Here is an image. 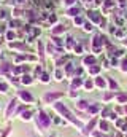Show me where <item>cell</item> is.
Wrapping results in <instances>:
<instances>
[{
  "label": "cell",
  "instance_id": "cell-1",
  "mask_svg": "<svg viewBox=\"0 0 127 137\" xmlns=\"http://www.w3.org/2000/svg\"><path fill=\"white\" fill-rule=\"evenodd\" d=\"M54 107H56V110H57V112H61L64 116H67V118H68L70 121H73V123H75V124H78V121H76V120L73 118V116H72V113H70L68 110H67L65 107L62 105V104H54Z\"/></svg>",
  "mask_w": 127,
  "mask_h": 137
},
{
  "label": "cell",
  "instance_id": "cell-2",
  "mask_svg": "<svg viewBox=\"0 0 127 137\" xmlns=\"http://www.w3.org/2000/svg\"><path fill=\"white\" fill-rule=\"evenodd\" d=\"M37 124H40V128H48L49 126V118L46 113L40 112L38 116H37Z\"/></svg>",
  "mask_w": 127,
  "mask_h": 137
},
{
  "label": "cell",
  "instance_id": "cell-3",
  "mask_svg": "<svg viewBox=\"0 0 127 137\" xmlns=\"http://www.w3.org/2000/svg\"><path fill=\"white\" fill-rule=\"evenodd\" d=\"M59 97H62V92H48V94L45 96V101L46 102H52V101H56V99H59Z\"/></svg>",
  "mask_w": 127,
  "mask_h": 137
},
{
  "label": "cell",
  "instance_id": "cell-4",
  "mask_svg": "<svg viewBox=\"0 0 127 137\" xmlns=\"http://www.w3.org/2000/svg\"><path fill=\"white\" fill-rule=\"evenodd\" d=\"M19 97H21L22 101H25V102H32V101H33L32 94H30L29 91H21V92H19Z\"/></svg>",
  "mask_w": 127,
  "mask_h": 137
},
{
  "label": "cell",
  "instance_id": "cell-5",
  "mask_svg": "<svg viewBox=\"0 0 127 137\" xmlns=\"http://www.w3.org/2000/svg\"><path fill=\"white\" fill-rule=\"evenodd\" d=\"M14 107H16V99H13V101L10 102L8 108H6V116H10V115H11V112L14 110Z\"/></svg>",
  "mask_w": 127,
  "mask_h": 137
},
{
  "label": "cell",
  "instance_id": "cell-6",
  "mask_svg": "<svg viewBox=\"0 0 127 137\" xmlns=\"http://www.w3.org/2000/svg\"><path fill=\"white\" fill-rule=\"evenodd\" d=\"M88 15H89V18H91V19H92V21H94V22H102V19L99 18V15H97L95 11H89Z\"/></svg>",
  "mask_w": 127,
  "mask_h": 137
},
{
  "label": "cell",
  "instance_id": "cell-7",
  "mask_svg": "<svg viewBox=\"0 0 127 137\" xmlns=\"http://www.w3.org/2000/svg\"><path fill=\"white\" fill-rule=\"evenodd\" d=\"M10 48H14V49H21V51H24L25 49V46L24 45H21V43H10Z\"/></svg>",
  "mask_w": 127,
  "mask_h": 137
},
{
  "label": "cell",
  "instance_id": "cell-8",
  "mask_svg": "<svg viewBox=\"0 0 127 137\" xmlns=\"http://www.w3.org/2000/svg\"><path fill=\"white\" fill-rule=\"evenodd\" d=\"M64 30H65V27H64V26H56V27L52 29V34H54V35H59V34H62Z\"/></svg>",
  "mask_w": 127,
  "mask_h": 137
},
{
  "label": "cell",
  "instance_id": "cell-9",
  "mask_svg": "<svg viewBox=\"0 0 127 137\" xmlns=\"http://www.w3.org/2000/svg\"><path fill=\"white\" fill-rule=\"evenodd\" d=\"M94 62H95V59L92 58V56H88V58L84 59V64H88V65H94Z\"/></svg>",
  "mask_w": 127,
  "mask_h": 137
},
{
  "label": "cell",
  "instance_id": "cell-10",
  "mask_svg": "<svg viewBox=\"0 0 127 137\" xmlns=\"http://www.w3.org/2000/svg\"><path fill=\"white\" fill-rule=\"evenodd\" d=\"M76 107H78V108H89V107H88V102H86V101H79L78 104H76Z\"/></svg>",
  "mask_w": 127,
  "mask_h": 137
},
{
  "label": "cell",
  "instance_id": "cell-11",
  "mask_svg": "<svg viewBox=\"0 0 127 137\" xmlns=\"http://www.w3.org/2000/svg\"><path fill=\"white\" fill-rule=\"evenodd\" d=\"M78 13H79L78 8H72V10H68V11H67V15H68V16H76Z\"/></svg>",
  "mask_w": 127,
  "mask_h": 137
},
{
  "label": "cell",
  "instance_id": "cell-12",
  "mask_svg": "<svg viewBox=\"0 0 127 137\" xmlns=\"http://www.w3.org/2000/svg\"><path fill=\"white\" fill-rule=\"evenodd\" d=\"M10 69H11V65H10V64H2V67H0V72L6 73V72H8Z\"/></svg>",
  "mask_w": 127,
  "mask_h": 137
},
{
  "label": "cell",
  "instance_id": "cell-13",
  "mask_svg": "<svg viewBox=\"0 0 127 137\" xmlns=\"http://www.w3.org/2000/svg\"><path fill=\"white\" fill-rule=\"evenodd\" d=\"M21 81L24 83V85H30V83H32V78H30L29 75H27V76L24 75V76H22V80H21Z\"/></svg>",
  "mask_w": 127,
  "mask_h": 137
},
{
  "label": "cell",
  "instance_id": "cell-14",
  "mask_svg": "<svg viewBox=\"0 0 127 137\" xmlns=\"http://www.w3.org/2000/svg\"><path fill=\"white\" fill-rule=\"evenodd\" d=\"M95 85L99 86V88H103V86H105V80H103V78H97L95 80Z\"/></svg>",
  "mask_w": 127,
  "mask_h": 137
},
{
  "label": "cell",
  "instance_id": "cell-15",
  "mask_svg": "<svg viewBox=\"0 0 127 137\" xmlns=\"http://www.w3.org/2000/svg\"><path fill=\"white\" fill-rule=\"evenodd\" d=\"M30 116H32L30 112H24V113H22V120H24V121H29V120H30Z\"/></svg>",
  "mask_w": 127,
  "mask_h": 137
},
{
  "label": "cell",
  "instance_id": "cell-16",
  "mask_svg": "<svg viewBox=\"0 0 127 137\" xmlns=\"http://www.w3.org/2000/svg\"><path fill=\"white\" fill-rule=\"evenodd\" d=\"M8 91V85L6 83H0V92H6Z\"/></svg>",
  "mask_w": 127,
  "mask_h": 137
},
{
  "label": "cell",
  "instance_id": "cell-17",
  "mask_svg": "<svg viewBox=\"0 0 127 137\" xmlns=\"http://www.w3.org/2000/svg\"><path fill=\"white\" fill-rule=\"evenodd\" d=\"M99 67H97V65H92V67H89V73H94V75H95V73H99Z\"/></svg>",
  "mask_w": 127,
  "mask_h": 137
},
{
  "label": "cell",
  "instance_id": "cell-18",
  "mask_svg": "<svg viewBox=\"0 0 127 137\" xmlns=\"http://www.w3.org/2000/svg\"><path fill=\"white\" fill-rule=\"evenodd\" d=\"M118 102H127V94H119L118 96Z\"/></svg>",
  "mask_w": 127,
  "mask_h": 137
},
{
  "label": "cell",
  "instance_id": "cell-19",
  "mask_svg": "<svg viewBox=\"0 0 127 137\" xmlns=\"http://www.w3.org/2000/svg\"><path fill=\"white\" fill-rule=\"evenodd\" d=\"M6 38H8V40H14V38H16V34H14L13 30H10L8 34H6Z\"/></svg>",
  "mask_w": 127,
  "mask_h": 137
},
{
  "label": "cell",
  "instance_id": "cell-20",
  "mask_svg": "<svg viewBox=\"0 0 127 137\" xmlns=\"http://www.w3.org/2000/svg\"><path fill=\"white\" fill-rule=\"evenodd\" d=\"M73 88H78V86H81V80H79V78H76V80H73Z\"/></svg>",
  "mask_w": 127,
  "mask_h": 137
},
{
  "label": "cell",
  "instance_id": "cell-21",
  "mask_svg": "<svg viewBox=\"0 0 127 137\" xmlns=\"http://www.w3.org/2000/svg\"><path fill=\"white\" fill-rule=\"evenodd\" d=\"M100 128H102V131H108V123L102 121V123H100Z\"/></svg>",
  "mask_w": 127,
  "mask_h": 137
},
{
  "label": "cell",
  "instance_id": "cell-22",
  "mask_svg": "<svg viewBox=\"0 0 127 137\" xmlns=\"http://www.w3.org/2000/svg\"><path fill=\"white\" fill-rule=\"evenodd\" d=\"M41 81L43 83H48L49 81V75H48V73H43V75H41Z\"/></svg>",
  "mask_w": 127,
  "mask_h": 137
},
{
  "label": "cell",
  "instance_id": "cell-23",
  "mask_svg": "<svg viewBox=\"0 0 127 137\" xmlns=\"http://www.w3.org/2000/svg\"><path fill=\"white\" fill-rule=\"evenodd\" d=\"M89 112H91V113H95L97 112V110H99V105H91V107H89Z\"/></svg>",
  "mask_w": 127,
  "mask_h": 137
},
{
  "label": "cell",
  "instance_id": "cell-24",
  "mask_svg": "<svg viewBox=\"0 0 127 137\" xmlns=\"http://www.w3.org/2000/svg\"><path fill=\"white\" fill-rule=\"evenodd\" d=\"M48 21H49V22H56V21H57V16H56V15H49Z\"/></svg>",
  "mask_w": 127,
  "mask_h": 137
},
{
  "label": "cell",
  "instance_id": "cell-25",
  "mask_svg": "<svg viewBox=\"0 0 127 137\" xmlns=\"http://www.w3.org/2000/svg\"><path fill=\"white\" fill-rule=\"evenodd\" d=\"M21 15H22V10H19V8H16L13 11V16H21Z\"/></svg>",
  "mask_w": 127,
  "mask_h": 137
},
{
  "label": "cell",
  "instance_id": "cell-26",
  "mask_svg": "<svg viewBox=\"0 0 127 137\" xmlns=\"http://www.w3.org/2000/svg\"><path fill=\"white\" fill-rule=\"evenodd\" d=\"M18 26H19V22H18V21H11V22H10V27H11V29L18 27Z\"/></svg>",
  "mask_w": 127,
  "mask_h": 137
},
{
  "label": "cell",
  "instance_id": "cell-27",
  "mask_svg": "<svg viewBox=\"0 0 127 137\" xmlns=\"http://www.w3.org/2000/svg\"><path fill=\"white\" fill-rule=\"evenodd\" d=\"M113 6V0H106L105 2V8H111Z\"/></svg>",
  "mask_w": 127,
  "mask_h": 137
},
{
  "label": "cell",
  "instance_id": "cell-28",
  "mask_svg": "<svg viewBox=\"0 0 127 137\" xmlns=\"http://www.w3.org/2000/svg\"><path fill=\"white\" fill-rule=\"evenodd\" d=\"M52 40H54V43H56V45H59V46L62 45V40L59 38V37H54V38H52Z\"/></svg>",
  "mask_w": 127,
  "mask_h": 137
},
{
  "label": "cell",
  "instance_id": "cell-29",
  "mask_svg": "<svg viewBox=\"0 0 127 137\" xmlns=\"http://www.w3.org/2000/svg\"><path fill=\"white\" fill-rule=\"evenodd\" d=\"M122 70H124V72H127V58L122 61Z\"/></svg>",
  "mask_w": 127,
  "mask_h": 137
},
{
  "label": "cell",
  "instance_id": "cell-30",
  "mask_svg": "<svg viewBox=\"0 0 127 137\" xmlns=\"http://www.w3.org/2000/svg\"><path fill=\"white\" fill-rule=\"evenodd\" d=\"M45 6H46V8L49 10V8H52V3L49 2V0H45Z\"/></svg>",
  "mask_w": 127,
  "mask_h": 137
},
{
  "label": "cell",
  "instance_id": "cell-31",
  "mask_svg": "<svg viewBox=\"0 0 127 137\" xmlns=\"http://www.w3.org/2000/svg\"><path fill=\"white\" fill-rule=\"evenodd\" d=\"M116 2H118V5H119V6H126L127 0H116Z\"/></svg>",
  "mask_w": 127,
  "mask_h": 137
},
{
  "label": "cell",
  "instance_id": "cell-32",
  "mask_svg": "<svg viewBox=\"0 0 127 137\" xmlns=\"http://www.w3.org/2000/svg\"><path fill=\"white\" fill-rule=\"evenodd\" d=\"M94 124H95V120H92V121H91V123H89V124H88V129H89V131H91V129L94 128Z\"/></svg>",
  "mask_w": 127,
  "mask_h": 137
},
{
  "label": "cell",
  "instance_id": "cell-33",
  "mask_svg": "<svg viewBox=\"0 0 127 137\" xmlns=\"http://www.w3.org/2000/svg\"><path fill=\"white\" fill-rule=\"evenodd\" d=\"M118 126H119V128H122V129H124V128H126V123L122 121V120H119V121H118Z\"/></svg>",
  "mask_w": 127,
  "mask_h": 137
},
{
  "label": "cell",
  "instance_id": "cell-34",
  "mask_svg": "<svg viewBox=\"0 0 127 137\" xmlns=\"http://www.w3.org/2000/svg\"><path fill=\"white\" fill-rule=\"evenodd\" d=\"M56 78H57V80H62V72H61V70H57V72H56Z\"/></svg>",
  "mask_w": 127,
  "mask_h": 137
},
{
  "label": "cell",
  "instance_id": "cell-35",
  "mask_svg": "<svg viewBox=\"0 0 127 137\" xmlns=\"http://www.w3.org/2000/svg\"><path fill=\"white\" fill-rule=\"evenodd\" d=\"M110 86H111V89H114V88H116V86H118V85H116V83L113 81V80H110Z\"/></svg>",
  "mask_w": 127,
  "mask_h": 137
},
{
  "label": "cell",
  "instance_id": "cell-36",
  "mask_svg": "<svg viewBox=\"0 0 127 137\" xmlns=\"http://www.w3.org/2000/svg\"><path fill=\"white\" fill-rule=\"evenodd\" d=\"M84 30H92V26L91 24H84Z\"/></svg>",
  "mask_w": 127,
  "mask_h": 137
},
{
  "label": "cell",
  "instance_id": "cell-37",
  "mask_svg": "<svg viewBox=\"0 0 127 137\" xmlns=\"http://www.w3.org/2000/svg\"><path fill=\"white\" fill-rule=\"evenodd\" d=\"M73 3H75V0H67L65 5H67V6H70V5H73Z\"/></svg>",
  "mask_w": 127,
  "mask_h": 137
},
{
  "label": "cell",
  "instance_id": "cell-38",
  "mask_svg": "<svg viewBox=\"0 0 127 137\" xmlns=\"http://www.w3.org/2000/svg\"><path fill=\"white\" fill-rule=\"evenodd\" d=\"M75 51H76V53H78V54H79V53L83 51V48H81V46H75Z\"/></svg>",
  "mask_w": 127,
  "mask_h": 137
},
{
  "label": "cell",
  "instance_id": "cell-39",
  "mask_svg": "<svg viewBox=\"0 0 127 137\" xmlns=\"http://www.w3.org/2000/svg\"><path fill=\"white\" fill-rule=\"evenodd\" d=\"M81 22H83L81 18H75V24H81Z\"/></svg>",
  "mask_w": 127,
  "mask_h": 137
},
{
  "label": "cell",
  "instance_id": "cell-40",
  "mask_svg": "<svg viewBox=\"0 0 127 137\" xmlns=\"http://www.w3.org/2000/svg\"><path fill=\"white\" fill-rule=\"evenodd\" d=\"M86 88L91 89V88H92V81H86Z\"/></svg>",
  "mask_w": 127,
  "mask_h": 137
},
{
  "label": "cell",
  "instance_id": "cell-41",
  "mask_svg": "<svg viewBox=\"0 0 127 137\" xmlns=\"http://www.w3.org/2000/svg\"><path fill=\"white\" fill-rule=\"evenodd\" d=\"M5 16H6V13H5V11H3V10H2V11H0V18H5Z\"/></svg>",
  "mask_w": 127,
  "mask_h": 137
},
{
  "label": "cell",
  "instance_id": "cell-42",
  "mask_svg": "<svg viewBox=\"0 0 127 137\" xmlns=\"http://www.w3.org/2000/svg\"><path fill=\"white\" fill-rule=\"evenodd\" d=\"M122 53H124V51H122V49H119V51H116V56H122Z\"/></svg>",
  "mask_w": 127,
  "mask_h": 137
},
{
  "label": "cell",
  "instance_id": "cell-43",
  "mask_svg": "<svg viewBox=\"0 0 127 137\" xmlns=\"http://www.w3.org/2000/svg\"><path fill=\"white\" fill-rule=\"evenodd\" d=\"M40 72H41V67H37V69H35V73H37V75H38Z\"/></svg>",
  "mask_w": 127,
  "mask_h": 137
},
{
  "label": "cell",
  "instance_id": "cell-44",
  "mask_svg": "<svg viewBox=\"0 0 127 137\" xmlns=\"http://www.w3.org/2000/svg\"><path fill=\"white\" fill-rule=\"evenodd\" d=\"M95 3H97V5H100V3H102V0H95Z\"/></svg>",
  "mask_w": 127,
  "mask_h": 137
},
{
  "label": "cell",
  "instance_id": "cell-45",
  "mask_svg": "<svg viewBox=\"0 0 127 137\" xmlns=\"http://www.w3.org/2000/svg\"><path fill=\"white\" fill-rule=\"evenodd\" d=\"M18 2H19V3H24V2H27V0H18Z\"/></svg>",
  "mask_w": 127,
  "mask_h": 137
},
{
  "label": "cell",
  "instance_id": "cell-46",
  "mask_svg": "<svg viewBox=\"0 0 127 137\" xmlns=\"http://www.w3.org/2000/svg\"><path fill=\"white\" fill-rule=\"evenodd\" d=\"M84 2H91V0H84Z\"/></svg>",
  "mask_w": 127,
  "mask_h": 137
},
{
  "label": "cell",
  "instance_id": "cell-47",
  "mask_svg": "<svg viewBox=\"0 0 127 137\" xmlns=\"http://www.w3.org/2000/svg\"><path fill=\"white\" fill-rule=\"evenodd\" d=\"M126 45H127V42H126Z\"/></svg>",
  "mask_w": 127,
  "mask_h": 137
},
{
  "label": "cell",
  "instance_id": "cell-48",
  "mask_svg": "<svg viewBox=\"0 0 127 137\" xmlns=\"http://www.w3.org/2000/svg\"><path fill=\"white\" fill-rule=\"evenodd\" d=\"M126 137H127V136H126Z\"/></svg>",
  "mask_w": 127,
  "mask_h": 137
}]
</instances>
